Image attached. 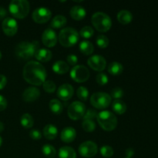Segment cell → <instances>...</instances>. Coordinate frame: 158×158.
I'll return each instance as SVG.
<instances>
[{"label":"cell","instance_id":"cell-47","mask_svg":"<svg viewBox=\"0 0 158 158\" xmlns=\"http://www.w3.org/2000/svg\"><path fill=\"white\" fill-rule=\"evenodd\" d=\"M2 143V137H0V147H1Z\"/></svg>","mask_w":158,"mask_h":158},{"label":"cell","instance_id":"cell-12","mask_svg":"<svg viewBox=\"0 0 158 158\" xmlns=\"http://www.w3.org/2000/svg\"><path fill=\"white\" fill-rule=\"evenodd\" d=\"M2 29L3 32L8 36H13L18 31V23L13 18L7 17L5 19L2 23Z\"/></svg>","mask_w":158,"mask_h":158},{"label":"cell","instance_id":"cell-7","mask_svg":"<svg viewBox=\"0 0 158 158\" xmlns=\"http://www.w3.org/2000/svg\"><path fill=\"white\" fill-rule=\"evenodd\" d=\"M90 103L97 109H106L110 105L111 97L104 92L94 93L90 97Z\"/></svg>","mask_w":158,"mask_h":158},{"label":"cell","instance_id":"cell-16","mask_svg":"<svg viewBox=\"0 0 158 158\" xmlns=\"http://www.w3.org/2000/svg\"><path fill=\"white\" fill-rule=\"evenodd\" d=\"M40 91L35 86H30L25 89L23 94V100L26 102H34L39 99Z\"/></svg>","mask_w":158,"mask_h":158},{"label":"cell","instance_id":"cell-38","mask_svg":"<svg viewBox=\"0 0 158 158\" xmlns=\"http://www.w3.org/2000/svg\"><path fill=\"white\" fill-rule=\"evenodd\" d=\"M111 97L114 100H120V98L123 97V90L120 87L114 88L111 91Z\"/></svg>","mask_w":158,"mask_h":158},{"label":"cell","instance_id":"cell-42","mask_svg":"<svg viewBox=\"0 0 158 158\" xmlns=\"http://www.w3.org/2000/svg\"><path fill=\"white\" fill-rule=\"evenodd\" d=\"M7 107V100L3 96L0 95V112L6 110Z\"/></svg>","mask_w":158,"mask_h":158},{"label":"cell","instance_id":"cell-8","mask_svg":"<svg viewBox=\"0 0 158 158\" xmlns=\"http://www.w3.org/2000/svg\"><path fill=\"white\" fill-rule=\"evenodd\" d=\"M68 116L73 120H80L86 113V106L80 101H74L68 107Z\"/></svg>","mask_w":158,"mask_h":158},{"label":"cell","instance_id":"cell-46","mask_svg":"<svg viewBox=\"0 0 158 158\" xmlns=\"http://www.w3.org/2000/svg\"><path fill=\"white\" fill-rule=\"evenodd\" d=\"M4 131V124H3L2 122L0 121V133H2Z\"/></svg>","mask_w":158,"mask_h":158},{"label":"cell","instance_id":"cell-10","mask_svg":"<svg viewBox=\"0 0 158 158\" xmlns=\"http://www.w3.org/2000/svg\"><path fill=\"white\" fill-rule=\"evenodd\" d=\"M79 153L80 155L83 157H93L97 154L98 151V147L91 140H87L80 145L78 148Z\"/></svg>","mask_w":158,"mask_h":158},{"label":"cell","instance_id":"cell-36","mask_svg":"<svg viewBox=\"0 0 158 158\" xmlns=\"http://www.w3.org/2000/svg\"><path fill=\"white\" fill-rule=\"evenodd\" d=\"M114 149L112 148V147L108 146V145H105L103 146L100 148V154L103 156V157L106 158H110L114 155Z\"/></svg>","mask_w":158,"mask_h":158},{"label":"cell","instance_id":"cell-1","mask_svg":"<svg viewBox=\"0 0 158 158\" xmlns=\"http://www.w3.org/2000/svg\"><path fill=\"white\" fill-rule=\"evenodd\" d=\"M23 76L24 80L29 84L40 86L46 80L47 73L40 62L29 61L23 68Z\"/></svg>","mask_w":158,"mask_h":158},{"label":"cell","instance_id":"cell-20","mask_svg":"<svg viewBox=\"0 0 158 158\" xmlns=\"http://www.w3.org/2000/svg\"><path fill=\"white\" fill-rule=\"evenodd\" d=\"M69 66L67 63L63 60H58L55 62L52 65V70L59 75H63L69 71Z\"/></svg>","mask_w":158,"mask_h":158},{"label":"cell","instance_id":"cell-29","mask_svg":"<svg viewBox=\"0 0 158 158\" xmlns=\"http://www.w3.org/2000/svg\"><path fill=\"white\" fill-rule=\"evenodd\" d=\"M20 123L24 128L29 129V128H32L33 127L34 119L31 114H23L21 119H20Z\"/></svg>","mask_w":158,"mask_h":158},{"label":"cell","instance_id":"cell-40","mask_svg":"<svg viewBox=\"0 0 158 158\" xmlns=\"http://www.w3.org/2000/svg\"><path fill=\"white\" fill-rule=\"evenodd\" d=\"M29 137L33 140H38L42 138V134L38 129H33L31 130L30 132H29Z\"/></svg>","mask_w":158,"mask_h":158},{"label":"cell","instance_id":"cell-48","mask_svg":"<svg viewBox=\"0 0 158 158\" xmlns=\"http://www.w3.org/2000/svg\"><path fill=\"white\" fill-rule=\"evenodd\" d=\"M2 59V52H1V51H0V60H1Z\"/></svg>","mask_w":158,"mask_h":158},{"label":"cell","instance_id":"cell-45","mask_svg":"<svg viewBox=\"0 0 158 158\" xmlns=\"http://www.w3.org/2000/svg\"><path fill=\"white\" fill-rule=\"evenodd\" d=\"M125 154H126L127 157L131 158L134 155V150L131 148H127V149L126 150V151H125Z\"/></svg>","mask_w":158,"mask_h":158},{"label":"cell","instance_id":"cell-35","mask_svg":"<svg viewBox=\"0 0 158 158\" xmlns=\"http://www.w3.org/2000/svg\"><path fill=\"white\" fill-rule=\"evenodd\" d=\"M43 89L46 91L48 94H52L55 92L56 86V83L52 80H46L43 84Z\"/></svg>","mask_w":158,"mask_h":158},{"label":"cell","instance_id":"cell-4","mask_svg":"<svg viewBox=\"0 0 158 158\" xmlns=\"http://www.w3.org/2000/svg\"><path fill=\"white\" fill-rule=\"evenodd\" d=\"M60 44L64 47H71L78 43L79 33L77 29L71 27H66L60 31L58 36Z\"/></svg>","mask_w":158,"mask_h":158},{"label":"cell","instance_id":"cell-32","mask_svg":"<svg viewBox=\"0 0 158 158\" xmlns=\"http://www.w3.org/2000/svg\"><path fill=\"white\" fill-rule=\"evenodd\" d=\"M96 43L97 45L101 49H105L109 46L110 40L106 35H100L97 36V40H96Z\"/></svg>","mask_w":158,"mask_h":158},{"label":"cell","instance_id":"cell-27","mask_svg":"<svg viewBox=\"0 0 158 158\" xmlns=\"http://www.w3.org/2000/svg\"><path fill=\"white\" fill-rule=\"evenodd\" d=\"M67 23V19L64 15H57L54 17L51 21V27L55 28V29H60L66 26Z\"/></svg>","mask_w":158,"mask_h":158},{"label":"cell","instance_id":"cell-13","mask_svg":"<svg viewBox=\"0 0 158 158\" xmlns=\"http://www.w3.org/2000/svg\"><path fill=\"white\" fill-rule=\"evenodd\" d=\"M89 67L97 72H102L106 66V59L101 55H94L89 57L87 60Z\"/></svg>","mask_w":158,"mask_h":158},{"label":"cell","instance_id":"cell-19","mask_svg":"<svg viewBox=\"0 0 158 158\" xmlns=\"http://www.w3.org/2000/svg\"><path fill=\"white\" fill-rule=\"evenodd\" d=\"M69 13H70V16L74 20L80 21V20H83L86 17V11L83 6H74L71 8Z\"/></svg>","mask_w":158,"mask_h":158},{"label":"cell","instance_id":"cell-21","mask_svg":"<svg viewBox=\"0 0 158 158\" xmlns=\"http://www.w3.org/2000/svg\"><path fill=\"white\" fill-rule=\"evenodd\" d=\"M43 135L47 140H54L58 135V129L52 124L46 125L43 128Z\"/></svg>","mask_w":158,"mask_h":158},{"label":"cell","instance_id":"cell-28","mask_svg":"<svg viewBox=\"0 0 158 158\" xmlns=\"http://www.w3.org/2000/svg\"><path fill=\"white\" fill-rule=\"evenodd\" d=\"M49 106L52 113L55 114H60L63 112V106L61 102L57 99L51 100L49 103Z\"/></svg>","mask_w":158,"mask_h":158},{"label":"cell","instance_id":"cell-2","mask_svg":"<svg viewBox=\"0 0 158 158\" xmlns=\"http://www.w3.org/2000/svg\"><path fill=\"white\" fill-rule=\"evenodd\" d=\"M39 49H40V43L38 41H23L15 46V53L19 59L29 60V59L34 57L35 52Z\"/></svg>","mask_w":158,"mask_h":158},{"label":"cell","instance_id":"cell-14","mask_svg":"<svg viewBox=\"0 0 158 158\" xmlns=\"http://www.w3.org/2000/svg\"><path fill=\"white\" fill-rule=\"evenodd\" d=\"M58 40L56 33L51 29H46L42 34V42L43 45L48 48H52L56 46Z\"/></svg>","mask_w":158,"mask_h":158},{"label":"cell","instance_id":"cell-3","mask_svg":"<svg viewBox=\"0 0 158 158\" xmlns=\"http://www.w3.org/2000/svg\"><path fill=\"white\" fill-rule=\"evenodd\" d=\"M9 10L14 18H26L30 10V5L26 0H12L9 6Z\"/></svg>","mask_w":158,"mask_h":158},{"label":"cell","instance_id":"cell-15","mask_svg":"<svg viewBox=\"0 0 158 158\" xmlns=\"http://www.w3.org/2000/svg\"><path fill=\"white\" fill-rule=\"evenodd\" d=\"M74 94V89L72 85L69 83L62 84L57 89V96L62 100H69L72 98Z\"/></svg>","mask_w":158,"mask_h":158},{"label":"cell","instance_id":"cell-43","mask_svg":"<svg viewBox=\"0 0 158 158\" xmlns=\"http://www.w3.org/2000/svg\"><path fill=\"white\" fill-rule=\"evenodd\" d=\"M7 83V79L2 74H0V90L4 89Z\"/></svg>","mask_w":158,"mask_h":158},{"label":"cell","instance_id":"cell-17","mask_svg":"<svg viewBox=\"0 0 158 158\" xmlns=\"http://www.w3.org/2000/svg\"><path fill=\"white\" fill-rule=\"evenodd\" d=\"M77 137V131L73 127H67L62 130L60 133V138L64 143H69L73 141Z\"/></svg>","mask_w":158,"mask_h":158},{"label":"cell","instance_id":"cell-33","mask_svg":"<svg viewBox=\"0 0 158 158\" xmlns=\"http://www.w3.org/2000/svg\"><path fill=\"white\" fill-rule=\"evenodd\" d=\"M77 95L82 101H86L89 97V91L85 86H80L77 90Z\"/></svg>","mask_w":158,"mask_h":158},{"label":"cell","instance_id":"cell-31","mask_svg":"<svg viewBox=\"0 0 158 158\" xmlns=\"http://www.w3.org/2000/svg\"><path fill=\"white\" fill-rule=\"evenodd\" d=\"M94 30L91 26H86L82 28L80 31V35L84 39H89L94 35Z\"/></svg>","mask_w":158,"mask_h":158},{"label":"cell","instance_id":"cell-49","mask_svg":"<svg viewBox=\"0 0 158 158\" xmlns=\"http://www.w3.org/2000/svg\"><path fill=\"white\" fill-rule=\"evenodd\" d=\"M125 158H128V157H125Z\"/></svg>","mask_w":158,"mask_h":158},{"label":"cell","instance_id":"cell-39","mask_svg":"<svg viewBox=\"0 0 158 158\" xmlns=\"http://www.w3.org/2000/svg\"><path fill=\"white\" fill-rule=\"evenodd\" d=\"M98 114L97 113V111L94 109H89L88 110H86L84 116H83V120H94V119L97 118Z\"/></svg>","mask_w":158,"mask_h":158},{"label":"cell","instance_id":"cell-24","mask_svg":"<svg viewBox=\"0 0 158 158\" xmlns=\"http://www.w3.org/2000/svg\"><path fill=\"white\" fill-rule=\"evenodd\" d=\"M112 109L116 114L121 115L127 111V104L121 100H114L112 103Z\"/></svg>","mask_w":158,"mask_h":158},{"label":"cell","instance_id":"cell-18","mask_svg":"<svg viewBox=\"0 0 158 158\" xmlns=\"http://www.w3.org/2000/svg\"><path fill=\"white\" fill-rule=\"evenodd\" d=\"M52 52L50 50H49V49H46V48H40L35 52V56H34V57H35V59L38 61L42 62V63L49 62L52 59Z\"/></svg>","mask_w":158,"mask_h":158},{"label":"cell","instance_id":"cell-22","mask_svg":"<svg viewBox=\"0 0 158 158\" xmlns=\"http://www.w3.org/2000/svg\"><path fill=\"white\" fill-rule=\"evenodd\" d=\"M133 15L130 11L123 9L117 13V20L123 25H127L132 21Z\"/></svg>","mask_w":158,"mask_h":158},{"label":"cell","instance_id":"cell-34","mask_svg":"<svg viewBox=\"0 0 158 158\" xmlns=\"http://www.w3.org/2000/svg\"><path fill=\"white\" fill-rule=\"evenodd\" d=\"M82 127L86 132H93L96 129V123L94 120H85L82 123Z\"/></svg>","mask_w":158,"mask_h":158},{"label":"cell","instance_id":"cell-30","mask_svg":"<svg viewBox=\"0 0 158 158\" xmlns=\"http://www.w3.org/2000/svg\"><path fill=\"white\" fill-rule=\"evenodd\" d=\"M42 152L46 157L49 158H53L56 155V151L55 148L50 144H45L42 148Z\"/></svg>","mask_w":158,"mask_h":158},{"label":"cell","instance_id":"cell-25","mask_svg":"<svg viewBox=\"0 0 158 158\" xmlns=\"http://www.w3.org/2000/svg\"><path fill=\"white\" fill-rule=\"evenodd\" d=\"M79 47H80V52L86 56L91 55L94 51V45H93L89 41H87V40L82 41L81 43H80Z\"/></svg>","mask_w":158,"mask_h":158},{"label":"cell","instance_id":"cell-11","mask_svg":"<svg viewBox=\"0 0 158 158\" xmlns=\"http://www.w3.org/2000/svg\"><path fill=\"white\" fill-rule=\"evenodd\" d=\"M52 17V12L49 9L45 7H40L35 9L32 12V18L35 23L43 24L49 21Z\"/></svg>","mask_w":158,"mask_h":158},{"label":"cell","instance_id":"cell-5","mask_svg":"<svg viewBox=\"0 0 158 158\" xmlns=\"http://www.w3.org/2000/svg\"><path fill=\"white\" fill-rule=\"evenodd\" d=\"M91 22L95 29L100 32H107L112 26L111 18L107 14L103 12H95L92 15Z\"/></svg>","mask_w":158,"mask_h":158},{"label":"cell","instance_id":"cell-23","mask_svg":"<svg viewBox=\"0 0 158 158\" xmlns=\"http://www.w3.org/2000/svg\"><path fill=\"white\" fill-rule=\"evenodd\" d=\"M58 154L60 158H77V153L71 147H62L59 150Z\"/></svg>","mask_w":158,"mask_h":158},{"label":"cell","instance_id":"cell-37","mask_svg":"<svg viewBox=\"0 0 158 158\" xmlns=\"http://www.w3.org/2000/svg\"><path fill=\"white\" fill-rule=\"evenodd\" d=\"M96 80H97V83L99 85L103 86V85H106L108 83L109 79H108L107 75L106 73H100L96 77Z\"/></svg>","mask_w":158,"mask_h":158},{"label":"cell","instance_id":"cell-26","mask_svg":"<svg viewBox=\"0 0 158 158\" xmlns=\"http://www.w3.org/2000/svg\"><path fill=\"white\" fill-rule=\"evenodd\" d=\"M123 65L121 63H118V62H112L108 66V72L112 76H118L123 73Z\"/></svg>","mask_w":158,"mask_h":158},{"label":"cell","instance_id":"cell-9","mask_svg":"<svg viewBox=\"0 0 158 158\" xmlns=\"http://www.w3.org/2000/svg\"><path fill=\"white\" fill-rule=\"evenodd\" d=\"M70 77L77 83H84L89 78V71L83 65H77L70 70Z\"/></svg>","mask_w":158,"mask_h":158},{"label":"cell","instance_id":"cell-44","mask_svg":"<svg viewBox=\"0 0 158 158\" xmlns=\"http://www.w3.org/2000/svg\"><path fill=\"white\" fill-rule=\"evenodd\" d=\"M7 15V11L5 8L0 6V20H4Z\"/></svg>","mask_w":158,"mask_h":158},{"label":"cell","instance_id":"cell-41","mask_svg":"<svg viewBox=\"0 0 158 158\" xmlns=\"http://www.w3.org/2000/svg\"><path fill=\"white\" fill-rule=\"evenodd\" d=\"M66 61L71 66H77V62H78V57L75 54H69L66 57Z\"/></svg>","mask_w":158,"mask_h":158},{"label":"cell","instance_id":"cell-6","mask_svg":"<svg viewBox=\"0 0 158 158\" xmlns=\"http://www.w3.org/2000/svg\"><path fill=\"white\" fill-rule=\"evenodd\" d=\"M97 119L99 125L106 131H114L117 126V118L110 111H101L98 114Z\"/></svg>","mask_w":158,"mask_h":158}]
</instances>
